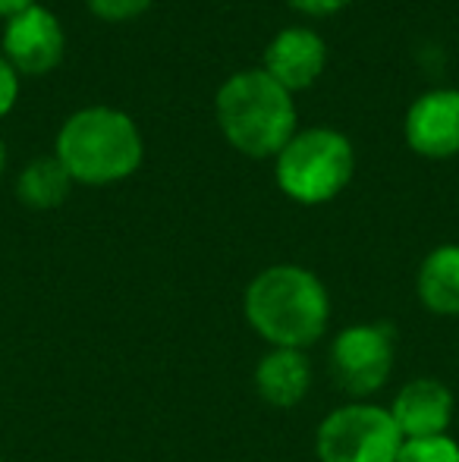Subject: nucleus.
<instances>
[{"label": "nucleus", "mask_w": 459, "mask_h": 462, "mask_svg": "<svg viewBox=\"0 0 459 462\" xmlns=\"http://www.w3.org/2000/svg\"><path fill=\"white\" fill-rule=\"evenodd\" d=\"M397 359V340L387 324L365 321L340 330L327 353L331 377L344 393L365 400L387 383Z\"/></svg>", "instance_id": "423d86ee"}, {"label": "nucleus", "mask_w": 459, "mask_h": 462, "mask_svg": "<svg viewBox=\"0 0 459 462\" xmlns=\"http://www.w3.org/2000/svg\"><path fill=\"white\" fill-rule=\"evenodd\" d=\"M69 189H73V177L67 167L50 154V158H35L32 164L23 167L16 180V195L25 208L32 211H50L67 201Z\"/></svg>", "instance_id": "ddd939ff"}, {"label": "nucleus", "mask_w": 459, "mask_h": 462, "mask_svg": "<svg viewBox=\"0 0 459 462\" xmlns=\"http://www.w3.org/2000/svg\"><path fill=\"white\" fill-rule=\"evenodd\" d=\"M4 167H6V148H4V142H0V173H4Z\"/></svg>", "instance_id": "6ab92c4d"}, {"label": "nucleus", "mask_w": 459, "mask_h": 462, "mask_svg": "<svg viewBox=\"0 0 459 462\" xmlns=\"http://www.w3.org/2000/svg\"><path fill=\"white\" fill-rule=\"evenodd\" d=\"M217 126L249 158H277L296 135L293 95L264 69H239L217 88Z\"/></svg>", "instance_id": "7ed1b4c3"}, {"label": "nucleus", "mask_w": 459, "mask_h": 462, "mask_svg": "<svg viewBox=\"0 0 459 462\" xmlns=\"http://www.w3.org/2000/svg\"><path fill=\"white\" fill-rule=\"evenodd\" d=\"M418 302L441 318H459V245H437L418 264Z\"/></svg>", "instance_id": "f8f14e48"}, {"label": "nucleus", "mask_w": 459, "mask_h": 462, "mask_svg": "<svg viewBox=\"0 0 459 462\" xmlns=\"http://www.w3.org/2000/svg\"><path fill=\"white\" fill-rule=\"evenodd\" d=\"M243 315L271 349L306 353L327 334L331 292L302 264H271L245 286Z\"/></svg>", "instance_id": "f257e3e1"}, {"label": "nucleus", "mask_w": 459, "mask_h": 462, "mask_svg": "<svg viewBox=\"0 0 459 462\" xmlns=\"http://www.w3.org/2000/svg\"><path fill=\"white\" fill-rule=\"evenodd\" d=\"M32 4H38V0H0V16L10 19L13 13L25 10V6H32Z\"/></svg>", "instance_id": "a211bd4d"}, {"label": "nucleus", "mask_w": 459, "mask_h": 462, "mask_svg": "<svg viewBox=\"0 0 459 462\" xmlns=\"http://www.w3.org/2000/svg\"><path fill=\"white\" fill-rule=\"evenodd\" d=\"M403 434L390 409L355 400L325 415L315 431L318 462H397Z\"/></svg>", "instance_id": "39448f33"}, {"label": "nucleus", "mask_w": 459, "mask_h": 462, "mask_svg": "<svg viewBox=\"0 0 459 462\" xmlns=\"http://www.w3.org/2000/svg\"><path fill=\"white\" fill-rule=\"evenodd\" d=\"M397 462H459V444L450 434L422 440H403Z\"/></svg>", "instance_id": "4468645a"}, {"label": "nucleus", "mask_w": 459, "mask_h": 462, "mask_svg": "<svg viewBox=\"0 0 459 462\" xmlns=\"http://www.w3.org/2000/svg\"><path fill=\"white\" fill-rule=\"evenodd\" d=\"M454 390L437 377H416V381L403 383L390 402V415L403 440L441 438L454 425Z\"/></svg>", "instance_id": "1a4fd4ad"}, {"label": "nucleus", "mask_w": 459, "mask_h": 462, "mask_svg": "<svg viewBox=\"0 0 459 462\" xmlns=\"http://www.w3.org/2000/svg\"><path fill=\"white\" fill-rule=\"evenodd\" d=\"M0 462H6V459H0Z\"/></svg>", "instance_id": "aec40b11"}, {"label": "nucleus", "mask_w": 459, "mask_h": 462, "mask_svg": "<svg viewBox=\"0 0 459 462\" xmlns=\"http://www.w3.org/2000/svg\"><path fill=\"white\" fill-rule=\"evenodd\" d=\"M54 158L73 183L111 186L133 177L145 158V142L129 114L116 107H82L57 133Z\"/></svg>", "instance_id": "f03ea898"}, {"label": "nucleus", "mask_w": 459, "mask_h": 462, "mask_svg": "<svg viewBox=\"0 0 459 462\" xmlns=\"http://www.w3.org/2000/svg\"><path fill=\"white\" fill-rule=\"evenodd\" d=\"M255 390L268 406L296 409L312 390V365L302 349H268L255 365Z\"/></svg>", "instance_id": "9b49d317"}, {"label": "nucleus", "mask_w": 459, "mask_h": 462, "mask_svg": "<svg viewBox=\"0 0 459 462\" xmlns=\"http://www.w3.org/2000/svg\"><path fill=\"white\" fill-rule=\"evenodd\" d=\"M154 0H86V6L105 23H129V19L142 16Z\"/></svg>", "instance_id": "2eb2a0df"}, {"label": "nucleus", "mask_w": 459, "mask_h": 462, "mask_svg": "<svg viewBox=\"0 0 459 462\" xmlns=\"http://www.w3.org/2000/svg\"><path fill=\"white\" fill-rule=\"evenodd\" d=\"M355 173V152L337 129L312 126L296 133L277 154L274 177L287 199L299 205H325L337 199Z\"/></svg>", "instance_id": "20e7f679"}, {"label": "nucleus", "mask_w": 459, "mask_h": 462, "mask_svg": "<svg viewBox=\"0 0 459 462\" xmlns=\"http://www.w3.org/2000/svg\"><path fill=\"white\" fill-rule=\"evenodd\" d=\"M327 67V44L315 29L289 25L271 38L264 51V73L277 79L289 95L315 86Z\"/></svg>", "instance_id": "9d476101"}, {"label": "nucleus", "mask_w": 459, "mask_h": 462, "mask_svg": "<svg viewBox=\"0 0 459 462\" xmlns=\"http://www.w3.org/2000/svg\"><path fill=\"white\" fill-rule=\"evenodd\" d=\"M293 10L306 13V16H331V13H340L346 4L353 0H287Z\"/></svg>", "instance_id": "f3484780"}, {"label": "nucleus", "mask_w": 459, "mask_h": 462, "mask_svg": "<svg viewBox=\"0 0 459 462\" xmlns=\"http://www.w3.org/2000/svg\"><path fill=\"white\" fill-rule=\"evenodd\" d=\"M406 142L422 158H454L459 154V92L435 88L412 101L406 114Z\"/></svg>", "instance_id": "6e6552de"}, {"label": "nucleus", "mask_w": 459, "mask_h": 462, "mask_svg": "<svg viewBox=\"0 0 459 462\" xmlns=\"http://www.w3.org/2000/svg\"><path fill=\"white\" fill-rule=\"evenodd\" d=\"M67 35L63 25L48 6L32 4L13 13L4 29V57L16 73L48 76L60 67Z\"/></svg>", "instance_id": "0eeeda50"}, {"label": "nucleus", "mask_w": 459, "mask_h": 462, "mask_svg": "<svg viewBox=\"0 0 459 462\" xmlns=\"http://www.w3.org/2000/svg\"><path fill=\"white\" fill-rule=\"evenodd\" d=\"M16 97H19V73L6 63V57L0 54V116L10 114Z\"/></svg>", "instance_id": "dca6fc26"}]
</instances>
